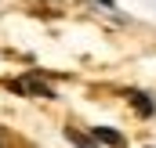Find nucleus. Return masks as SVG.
Wrapping results in <instances>:
<instances>
[{
	"label": "nucleus",
	"mask_w": 156,
	"mask_h": 148,
	"mask_svg": "<svg viewBox=\"0 0 156 148\" xmlns=\"http://www.w3.org/2000/svg\"><path fill=\"white\" fill-rule=\"evenodd\" d=\"M94 137H98V141H102V145H123V137H120L116 130H113V126H98V130H94Z\"/></svg>",
	"instance_id": "nucleus-1"
},
{
	"label": "nucleus",
	"mask_w": 156,
	"mask_h": 148,
	"mask_svg": "<svg viewBox=\"0 0 156 148\" xmlns=\"http://www.w3.org/2000/svg\"><path fill=\"white\" fill-rule=\"evenodd\" d=\"M131 101L138 105V112H142V116H153V112H156V105L145 98V94H142V90H134V94H131Z\"/></svg>",
	"instance_id": "nucleus-2"
}]
</instances>
